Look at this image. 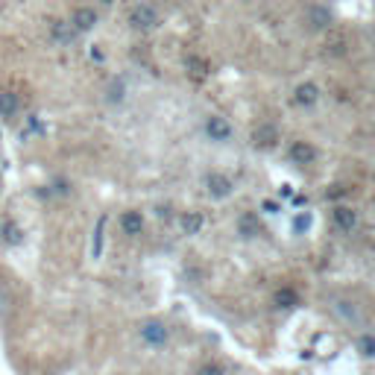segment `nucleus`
Listing matches in <instances>:
<instances>
[{"label":"nucleus","mask_w":375,"mask_h":375,"mask_svg":"<svg viewBox=\"0 0 375 375\" xmlns=\"http://www.w3.org/2000/svg\"><path fill=\"white\" fill-rule=\"evenodd\" d=\"M138 331H141V340H144L149 349H165L167 340H170V329H167L161 320H147V322H141Z\"/></svg>","instance_id":"7ed1b4c3"},{"label":"nucleus","mask_w":375,"mask_h":375,"mask_svg":"<svg viewBox=\"0 0 375 375\" xmlns=\"http://www.w3.org/2000/svg\"><path fill=\"white\" fill-rule=\"evenodd\" d=\"M358 352L364 358H375V334H360L358 337Z\"/></svg>","instance_id":"a211bd4d"},{"label":"nucleus","mask_w":375,"mask_h":375,"mask_svg":"<svg viewBox=\"0 0 375 375\" xmlns=\"http://www.w3.org/2000/svg\"><path fill=\"white\" fill-rule=\"evenodd\" d=\"M331 21H334V15H331V9H329V6L317 3V6H311V9H308V27H311V30H326Z\"/></svg>","instance_id":"4468645a"},{"label":"nucleus","mask_w":375,"mask_h":375,"mask_svg":"<svg viewBox=\"0 0 375 375\" xmlns=\"http://www.w3.org/2000/svg\"><path fill=\"white\" fill-rule=\"evenodd\" d=\"M120 229H123V235H129V237L141 235L144 232V214H141V211H135V208L123 211V214H120Z\"/></svg>","instance_id":"f8f14e48"},{"label":"nucleus","mask_w":375,"mask_h":375,"mask_svg":"<svg viewBox=\"0 0 375 375\" xmlns=\"http://www.w3.org/2000/svg\"><path fill=\"white\" fill-rule=\"evenodd\" d=\"M53 194L65 196V194H68V182H59V179H56V182H53Z\"/></svg>","instance_id":"393cba45"},{"label":"nucleus","mask_w":375,"mask_h":375,"mask_svg":"<svg viewBox=\"0 0 375 375\" xmlns=\"http://www.w3.org/2000/svg\"><path fill=\"white\" fill-rule=\"evenodd\" d=\"M205 191H208V196H211V199H226V196H232L235 185H232V179L226 176V173L211 170L208 176H205Z\"/></svg>","instance_id":"20e7f679"},{"label":"nucleus","mask_w":375,"mask_h":375,"mask_svg":"<svg viewBox=\"0 0 375 375\" xmlns=\"http://www.w3.org/2000/svg\"><path fill=\"white\" fill-rule=\"evenodd\" d=\"M97 3H100V6H111V3H115V0H97Z\"/></svg>","instance_id":"a878e982"},{"label":"nucleus","mask_w":375,"mask_h":375,"mask_svg":"<svg viewBox=\"0 0 375 375\" xmlns=\"http://www.w3.org/2000/svg\"><path fill=\"white\" fill-rule=\"evenodd\" d=\"M287 156H291L293 165L299 167H311L317 161V147L314 144H308V141H293L291 149H287Z\"/></svg>","instance_id":"423d86ee"},{"label":"nucleus","mask_w":375,"mask_h":375,"mask_svg":"<svg viewBox=\"0 0 375 375\" xmlns=\"http://www.w3.org/2000/svg\"><path fill=\"white\" fill-rule=\"evenodd\" d=\"M261 211H267V214H279L282 205L276 203V199H264V203H261Z\"/></svg>","instance_id":"b1692460"},{"label":"nucleus","mask_w":375,"mask_h":375,"mask_svg":"<svg viewBox=\"0 0 375 375\" xmlns=\"http://www.w3.org/2000/svg\"><path fill=\"white\" fill-rule=\"evenodd\" d=\"M293 103L299 109H314L320 103V85L317 82H299L293 89Z\"/></svg>","instance_id":"0eeeda50"},{"label":"nucleus","mask_w":375,"mask_h":375,"mask_svg":"<svg viewBox=\"0 0 375 375\" xmlns=\"http://www.w3.org/2000/svg\"><path fill=\"white\" fill-rule=\"evenodd\" d=\"M273 305H276L279 311H291L299 305V293L293 291V287H279L276 293H273Z\"/></svg>","instance_id":"dca6fc26"},{"label":"nucleus","mask_w":375,"mask_h":375,"mask_svg":"<svg viewBox=\"0 0 375 375\" xmlns=\"http://www.w3.org/2000/svg\"><path fill=\"white\" fill-rule=\"evenodd\" d=\"M308 229H311V214H296V217H293V232L305 235Z\"/></svg>","instance_id":"412c9836"},{"label":"nucleus","mask_w":375,"mask_h":375,"mask_svg":"<svg viewBox=\"0 0 375 375\" xmlns=\"http://www.w3.org/2000/svg\"><path fill=\"white\" fill-rule=\"evenodd\" d=\"M3 241L6 244H21L24 241V235H21V229L15 226V223H6L3 226Z\"/></svg>","instance_id":"6ab92c4d"},{"label":"nucleus","mask_w":375,"mask_h":375,"mask_svg":"<svg viewBox=\"0 0 375 375\" xmlns=\"http://www.w3.org/2000/svg\"><path fill=\"white\" fill-rule=\"evenodd\" d=\"M337 314H343L346 320H355V311H352V302H346V299H343V302H337Z\"/></svg>","instance_id":"5701e85b"},{"label":"nucleus","mask_w":375,"mask_h":375,"mask_svg":"<svg viewBox=\"0 0 375 375\" xmlns=\"http://www.w3.org/2000/svg\"><path fill=\"white\" fill-rule=\"evenodd\" d=\"M258 232H261V220H258V214L246 211V214L237 217V235H241V237H255Z\"/></svg>","instance_id":"f3484780"},{"label":"nucleus","mask_w":375,"mask_h":375,"mask_svg":"<svg viewBox=\"0 0 375 375\" xmlns=\"http://www.w3.org/2000/svg\"><path fill=\"white\" fill-rule=\"evenodd\" d=\"M331 220H334V226L340 229V232H352L358 226V211L349 208V205H337L331 211Z\"/></svg>","instance_id":"1a4fd4ad"},{"label":"nucleus","mask_w":375,"mask_h":375,"mask_svg":"<svg viewBox=\"0 0 375 375\" xmlns=\"http://www.w3.org/2000/svg\"><path fill=\"white\" fill-rule=\"evenodd\" d=\"M103 229H106V220H97V232H94V258L100 255V246H103Z\"/></svg>","instance_id":"4be33fe9"},{"label":"nucleus","mask_w":375,"mask_h":375,"mask_svg":"<svg viewBox=\"0 0 375 375\" xmlns=\"http://www.w3.org/2000/svg\"><path fill=\"white\" fill-rule=\"evenodd\" d=\"M18 115H21V100H18V94H12V91H0V118L12 123Z\"/></svg>","instance_id":"ddd939ff"},{"label":"nucleus","mask_w":375,"mask_h":375,"mask_svg":"<svg viewBox=\"0 0 375 375\" xmlns=\"http://www.w3.org/2000/svg\"><path fill=\"white\" fill-rule=\"evenodd\" d=\"M71 24H73V30L77 33H91L100 24V12L94 6H77L73 9V15H71Z\"/></svg>","instance_id":"39448f33"},{"label":"nucleus","mask_w":375,"mask_h":375,"mask_svg":"<svg viewBox=\"0 0 375 375\" xmlns=\"http://www.w3.org/2000/svg\"><path fill=\"white\" fill-rule=\"evenodd\" d=\"M127 21H129V27L135 33H153L158 24H161V15H158V9L153 3H144V0H141V3H135L129 9Z\"/></svg>","instance_id":"f257e3e1"},{"label":"nucleus","mask_w":375,"mask_h":375,"mask_svg":"<svg viewBox=\"0 0 375 375\" xmlns=\"http://www.w3.org/2000/svg\"><path fill=\"white\" fill-rule=\"evenodd\" d=\"M203 132L211 144H229L235 138V127L229 123V118H223V115H208L203 123Z\"/></svg>","instance_id":"f03ea898"},{"label":"nucleus","mask_w":375,"mask_h":375,"mask_svg":"<svg viewBox=\"0 0 375 375\" xmlns=\"http://www.w3.org/2000/svg\"><path fill=\"white\" fill-rule=\"evenodd\" d=\"M50 35H53V42H59L62 47H68L73 44V39H77V30H73V24L71 21H53L50 24Z\"/></svg>","instance_id":"9b49d317"},{"label":"nucleus","mask_w":375,"mask_h":375,"mask_svg":"<svg viewBox=\"0 0 375 375\" xmlns=\"http://www.w3.org/2000/svg\"><path fill=\"white\" fill-rule=\"evenodd\" d=\"M203 226H205V217L199 214V211H182V214H179V229H182V235L194 237V235L203 232Z\"/></svg>","instance_id":"9d476101"},{"label":"nucleus","mask_w":375,"mask_h":375,"mask_svg":"<svg viewBox=\"0 0 375 375\" xmlns=\"http://www.w3.org/2000/svg\"><path fill=\"white\" fill-rule=\"evenodd\" d=\"M127 94H129V89H127V82H123L120 77L109 80V85H106V103L109 106H120L123 100H127Z\"/></svg>","instance_id":"2eb2a0df"},{"label":"nucleus","mask_w":375,"mask_h":375,"mask_svg":"<svg viewBox=\"0 0 375 375\" xmlns=\"http://www.w3.org/2000/svg\"><path fill=\"white\" fill-rule=\"evenodd\" d=\"M194 375H229L226 367H220V364H203Z\"/></svg>","instance_id":"aec40b11"},{"label":"nucleus","mask_w":375,"mask_h":375,"mask_svg":"<svg viewBox=\"0 0 375 375\" xmlns=\"http://www.w3.org/2000/svg\"><path fill=\"white\" fill-rule=\"evenodd\" d=\"M276 141H279V129L273 123H258L253 132V144L258 149H267V147H276Z\"/></svg>","instance_id":"6e6552de"}]
</instances>
